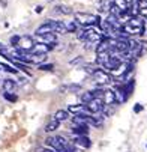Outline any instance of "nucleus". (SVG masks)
I'll use <instances>...</instances> for the list:
<instances>
[{
	"label": "nucleus",
	"instance_id": "obj_1",
	"mask_svg": "<svg viewBox=\"0 0 147 152\" xmlns=\"http://www.w3.org/2000/svg\"><path fill=\"white\" fill-rule=\"evenodd\" d=\"M74 17H75V21L83 27L99 26V29H101L102 20H101L99 15H95V14H90V12H75Z\"/></svg>",
	"mask_w": 147,
	"mask_h": 152
},
{
	"label": "nucleus",
	"instance_id": "obj_2",
	"mask_svg": "<svg viewBox=\"0 0 147 152\" xmlns=\"http://www.w3.org/2000/svg\"><path fill=\"white\" fill-rule=\"evenodd\" d=\"M93 81L98 84V86H104V84H110L111 81H114V77L107 71V69H104V68H98L93 74Z\"/></svg>",
	"mask_w": 147,
	"mask_h": 152
},
{
	"label": "nucleus",
	"instance_id": "obj_3",
	"mask_svg": "<svg viewBox=\"0 0 147 152\" xmlns=\"http://www.w3.org/2000/svg\"><path fill=\"white\" fill-rule=\"evenodd\" d=\"M86 107H87V110H89L90 113H93V115H101V113L104 112V108H105V104H104L102 98H95V99H92L89 104H86Z\"/></svg>",
	"mask_w": 147,
	"mask_h": 152
},
{
	"label": "nucleus",
	"instance_id": "obj_4",
	"mask_svg": "<svg viewBox=\"0 0 147 152\" xmlns=\"http://www.w3.org/2000/svg\"><path fill=\"white\" fill-rule=\"evenodd\" d=\"M53 48H54V44H47V42L38 41V42H35V45H33L30 53H33V54H47Z\"/></svg>",
	"mask_w": 147,
	"mask_h": 152
},
{
	"label": "nucleus",
	"instance_id": "obj_5",
	"mask_svg": "<svg viewBox=\"0 0 147 152\" xmlns=\"http://www.w3.org/2000/svg\"><path fill=\"white\" fill-rule=\"evenodd\" d=\"M33 45H35V41L32 39V36H21L17 47L21 51H24V53H30L32 48H33Z\"/></svg>",
	"mask_w": 147,
	"mask_h": 152
},
{
	"label": "nucleus",
	"instance_id": "obj_6",
	"mask_svg": "<svg viewBox=\"0 0 147 152\" xmlns=\"http://www.w3.org/2000/svg\"><path fill=\"white\" fill-rule=\"evenodd\" d=\"M48 23L51 26V30L57 35L60 33H69L68 32V24L63 23V21H59V20H48Z\"/></svg>",
	"mask_w": 147,
	"mask_h": 152
},
{
	"label": "nucleus",
	"instance_id": "obj_7",
	"mask_svg": "<svg viewBox=\"0 0 147 152\" xmlns=\"http://www.w3.org/2000/svg\"><path fill=\"white\" fill-rule=\"evenodd\" d=\"M68 112L71 113V115H74V116H80V115H89L90 112L87 110V107H86V104H71L69 107H68Z\"/></svg>",
	"mask_w": 147,
	"mask_h": 152
},
{
	"label": "nucleus",
	"instance_id": "obj_8",
	"mask_svg": "<svg viewBox=\"0 0 147 152\" xmlns=\"http://www.w3.org/2000/svg\"><path fill=\"white\" fill-rule=\"evenodd\" d=\"M102 101H104V104H105V105L119 104V102H117V96H116V92H114V89H105V91H104Z\"/></svg>",
	"mask_w": 147,
	"mask_h": 152
},
{
	"label": "nucleus",
	"instance_id": "obj_9",
	"mask_svg": "<svg viewBox=\"0 0 147 152\" xmlns=\"http://www.w3.org/2000/svg\"><path fill=\"white\" fill-rule=\"evenodd\" d=\"M71 129L75 136H87L89 134V125L87 124H74L72 122Z\"/></svg>",
	"mask_w": 147,
	"mask_h": 152
},
{
	"label": "nucleus",
	"instance_id": "obj_10",
	"mask_svg": "<svg viewBox=\"0 0 147 152\" xmlns=\"http://www.w3.org/2000/svg\"><path fill=\"white\" fill-rule=\"evenodd\" d=\"M72 142L78 148H83V149H89L92 146V140L89 139V136H75V139Z\"/></svg>",
	"mask_w": 147,
	"mask_h": 152
},
{
	"label": "nucleus",
	"instance_id": "obj_11",
	"mask_svg": "<svg viewBox=\"0 0 147 152\" xmlns=\"http://www.w3.org/2000/svg\"><path fill=\"white\" fill-rule=\"evenodd\" d=\"M38 41L41 42H47V44H57V33L54 32H48V33H44V35H36Z\"/></svg>",
	"mask_w": 147,
	"mask_h": 152
},
{
	"label": "nucleus",
	"instance_id": "obj_12",
	"mask_svg": "<svg viewBox=\"0 0 147 152\" xmlns=\"http://www.w3.org/2000/svg\"><path fill=\"white\" fill-rule=\"evenodd\" d=\"M54 12L59 15H72V8H69L68 5H57L54 8Z\"/></svg>",
	"mask_w": 147,
	"mask_h": 152
},
{
	"label": "nucleus",
	"instance_id": "obj_13",
	"mask_svg": "<svg viewBox=\"0 0 147 152\" xmlns=\"http://www.w3.org/2000/svg\"><path fill=\"white\" fill-rule=\"evenodd\" d=\"M59 125H60V121H57L54 116L48 121V124L45 125V131L47 133H53V131H56V129L59 128Z\"/></svg>",
	"mask_w": 147,
	"mask_h": 152
},
{
	"label": "nucleus",
	"instance_id": "obj_14",
	"mask_svg": "<svg viewBox=\"0 0 147 152\" xmlns=\"http://www.w3.org/2000/svg\"><path fill=\"white\" fill-rule=\"evenodd\" d=\"M2 86H3L5 92H15V89H17V83L14 80H11V78H6Z\"/></svg>",
	"mask_w": 147,
	"mask_h": 152
},
{
	"label": "nucleus",
	"instance_id": "obj_15",
	"mask_svg": "<svg viewBox=\"0 0 147 152\" xmlns=\"http://www.w3.org/2000/svg\"><path fill=\"white\" fill-rule=\"evenodd\" d=\"M113 3H114L122 12H126V14H128L129 8L132 6V5H129L128 2H126V0H113Z\"/></svg>",
	"mask_w": 147,
	"mask_h": 152
},
{
	"label": "nucleus",
	"instance_id": "obj_16",
	"mask_svg": "<svg viewBox=\"0 0 147 152\" xmlns=\"http://www.w3.org/2000/svg\"><path fill=\"white\" fill-rule=\"evenodd\" d=\"M48 32H53V30H51L50 23H48V21H45L44 24H41V26L35 30V36H36V35H44V33H48Z\"/></svg>",
	"mask_w": 147,
	"mask_h": 152
},
{
	"label": "nucleus",
	"instance_id": "obj_17",
	"mask_svg": "<svg viewBox=\"0 0 147 152\" xmlns=\"http://www.w3.org/2000/svg\"><path fill=\"white\" fill-rule=\"evenodd\" d=\"M69 116H71V113H69L68 110H57V112L54 113V118H56L57 121H60V122L68 121V119H69Z\"/></svg>",
	"mask_w": 147,
	"mask_h": 152
},
{
	"label": "nucleus",
	"instance_id": "obj_18",
	"mask_svg": "<svg viewBox=\"0 0 147 152\" xmlns=\"http://www.w3.org/2000/svg\"><path fill=\"white\" fill-rule=\"evenodd\" d=\"M30 59H32V63H35V65H41V63H44V62H45L47 54H33V53H30Z\"/></svg>",
	"mask_w": 147,
	"mask_h": 152
},
{
	"label": "nucleus",
	"instance_id": "obj_19",
	"mask_svg": "<svg viewBox=\"0 0 147 152\" xmlns=\"http://www.w3.org/2000/svg\"><path fill=\"white\" fill-rule=\"evenodd\" d=\"M12 65H14L15 68H18L20 71H23L24 74H27V75H32V74H30V71L27 69V68H29V66H27V63H23V62H18V60H12Z\"/></svg>",
	"mask_w": 147,
	"mask_h": 152
},
{
	"label": "nucleus",
	"instance_id": "obj_20",
	"mask_svg": "<svg viewBox=\"0 0 147 152\" xmlns=\"http://www.w3.org/2000/svg\"><path fill=\"white\" fill-rule=\"evenodd\" d=\"M92 99H95L92 91H90V92H84V94L81 95V102H83V104H89Z\"/></svg>",
	"mask_w": 147,
	"mask_h": 152
},
{
	"label": "nucleus",
	"instance_id": "obj_21",
	"mask_svg": "<svg viewBox=\"0 0 147 152\" xmlns=\"http://www.w3.org/2000/svg\"><path fill=\"white\" fill-rule=\"evenodd\" d=\"M38 69L39 71H54V63H41L38 65Z\"/></svg>",
	"mask_w": 147,
	"mask_h": 152
},
{
	"label": "nucleus",
	"instance_id": "obj_22",
	"mask_svg": "<svg viewBox=\"0 0 147 152\" xmlns=\"http://www.w3.org/2000/svg\"><path fill=\"white\" fill-rule=\"evenodd\" d=\"M3 98H5L6 101H9V102H15V101L18 99V96H17L14 92H3Z\"/></svg>",
	"mask_w": 147,
	"mask_h": 152
},
{
	"label": "nucleus",
	"instance_id": "obj_23",
	"mask_svg": "<svg viewBox=\"0 0 147 152\" xmlns=\"http://www.w3.org/2000/svg\"><path fill=\"white\" fill-rule=\"evenodd\" d=\"M77 21H71V23L68 24V32H77L78 29H77Z\"/></svg>",
	"mask_w": 147,
	"mask_h": 152
},
{
	"label": "nucleus",
	"instance_id": "obj_24",
	"mask_svg": "<svg viewBox=\"0 0 147 152\" xmlns=\"http://www.w3.org/2000/svg\"><path fill=\"white\" fill-rule=\"evenodd\" d=\"M20 38L21 36H18V35H15V36H11V39H9V42H11V45H18V42H20Z\"/></svg>",
	"mask_w": 147,
	"mask_h": 152
},
{
	"label": "nucleus",
	"instance_id": "obj_25",
	"mask_svg": "<svg viewBox=\"0 0 147 152\" xmlns=\"http://www.w3.org/2000/svg\"><path fill=\"white\" fill-rule=\"evenodd\" d=\"M143 110H144V105H143V104L137 102V104L134 105V113H141Z\"/></svg>",
	"mask_w": 147,
	"mask_h": 152
},
{
	"label": "nucleus",
	"instance_id": "obj_26",
	"mask_svg": "<svg viewBox=\"0 0 147 152\" xmlns=\"http://www.w3.org/2000/svg\"><path fill=\"white\" fill-rule=\"evenodd\" d=\"M140 17H143L144 20H147V6L146 8H140Z\"/></svg>",
	"mask_w": 147,
	"mask_h": 152
},
{
	"label": "nucleus",
	"instance_id": "obj_27",
	"mask_svg": "<svg viewBox=\"0 0 147 152\" xmlns=\"http://www.w3.org/2000/svg\"><path fill=\"white\" fill-rule=\"evenodd\" d=\"M68 88H69V91H72V92L81 91V86H80V84H71V86H68Z\"/></svg>",
	"mask_w": 147,
	"mask_h": 152
},
{
	"label": "nucleus",
	"instance_id": "obj_28",
	"mask_svg": "<svg viewBox=\"0 0 147 152\" xmlns=\"http://www.w3.org/2000/svg\"><path fill=\"white\" fill-rule=\"evenodd\" d=\"M36 152H57V151L53 149V148H39Z\"/></svg>",
	"mask_w": 147,
	"mask_h": 152
},
{
	"label": "nucleus",
	"instance_id": "obj_29",
	"mask_svg": "<svg viewBox=\"0 0 147 152\" xmlns=\"http://www.w3.org/2000/svg\"><path fill=\"white\" fill-rule=\"evenodd\" d=\"M81 60H83V57H81V56H77L75 59H72V60H69V63H71V65H78V63H80Z\"/></svg>",
	"mask_w": 147,
	"mask_h": 152
},
{
	"label": "nucleus",
	"instance_id": "obj_30",
	"mask_svg": "<svg viewBox=\"0 0 147 152\" xmlns=\"http://www.w3.org/2000/svg\"><path fill=\"white\" fill-rule=\"evenodd\" d=\"M141 42V53H147V41H140Z\"/></svg>",
	"mask_w": 147,
	"mask_h": 152
},
{
	"label": "nucleus",
	"instance_id": "obj_31",
	"mask_svg": "<svg viewBox=\"0 0 147 152\" xmlns=\"http://www.w3.org/2000/svg\"><path fill=\"white\" fill-rule=\"evenodd\" d=\"M137 5H138V8H146L147 6V0H137Z\"/></svg>",
	"mask_w": 147,
	"mask_h": 152
},
{
	"label": "nucleus",
	"instance_id": "obj_32",
	"mask_svg": "<svg viewBox=\"0 0 147 152\" xmlns=\"http://www.w3.org/2000/svg\"><path fill=\"white\" fill-rule=\"evenodd\" d=\"M35 12H36V14H41V12H42V6H36V8H35Z\"/></svg>",
	"mask_w": 147,
	"mask_h": 152
},
{
	"label": "nucleus",
	"instance_id": "obj_33",
	"mask_svg": "<svg viewBox=\"0 0 147 152\" xmlns=\"http://www.w3.org/2000/svg\"><path fill=\"white\" fill-rule=\"evenodd\" d=\"M3 50H5V45H3V44H0V54L3 53Z\"/></svg>",
	"mask_w": 147,
	"mask_h": 152
},
{
	"label": "nucleus",
	"instance_id": "obj_34",
	"mask_svg": "<svg viewBox=\"0 0 147 152\" xmlns=\"http://www.w3.org/2000/svg\"><path fill=\"white\" fill-rule=\"evenodd\" d=\"M126 2H128L129 5H134V3H135V0H126Z\"/></svg>",
	"mask_w": 147,
	"mask_h": 152
}]
</instances>
